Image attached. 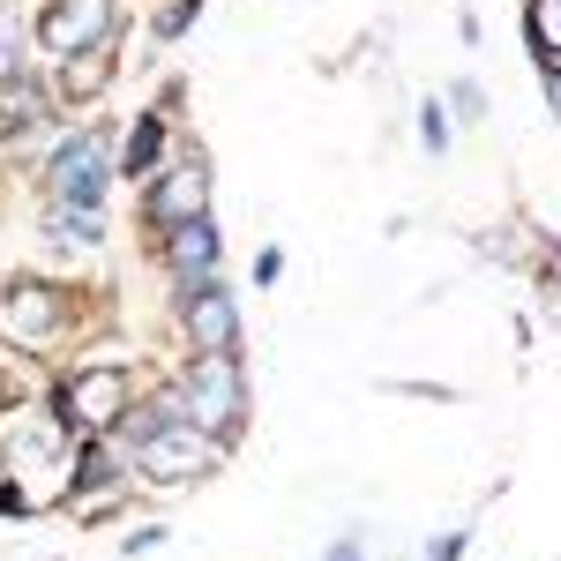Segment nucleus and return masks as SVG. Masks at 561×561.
Instances as JSON below:
<instances>
[{
	"label": "nucleus",
	"mask_w": 561,
	"mask_h": 561,
	"mask_svg": "<svg viewBox=\"0 0 561 561\" xmlns=\"http://www.w3.org/2000/svg\"><path fill=\"white\" fill-rule=\"evenodd\" d=\"M142 472L165 479V486H180V479H203L210 472V442H203V427H180V420H165V427H150L142 442Z\"/></svg>",
	"instance_id": "nucleus-1"
},
{
	"label": "nucleus",
	"mask_w": 561,
	"mask_h": 561,
	"mask_svg": "<svg viewBox=\"0 0 561 561\" xmlns=\"http://www.w3.org/2000/svg\"><path fill=\"white\" fill-rule=\"evenodd\" d=\"M187 412H195V420H210L217 434L240 427L248 397H240V367H232V352H210V359L187 375Z\"/></svg>",
	"instance_id": "nucleus-2"
},
{
	"label": "nucleus",
	"mask_w": 561,
	"mask_h": 561,
	"mask_svg": "<svg viewBox=\"0 0 561 561\" xmlns=\"http://www.w3.org/2000/svg\"><path fill=\"white\" fill-rule=\"evenodd\" d=\"M98 187H105V142L98 135H76L60 158H53V203L60 210H76V203H98Z\"/></svg>",
	"instance_id": "nucleus-3"
},
{
	"label": "nucleus",
	"mask_w": 561,
	"mask_h": 561,
	"mask_svg": "<svg viewBox=\"0 0 561 561\" xmlns=\"http://www.w3.org/2000/svg\"><path fill=\"white\" fill-rule=\"evenodd\" d=\"M53 53H76V45H105L113 38V0H60L38 23Z\"/></svg>",
	"instance_id": "nucleus-4"
},
{
	"label": "nucleus",
	"mask_w": 561,
	"mask_h": 561,
	"mask_svg": "<svg viewBox=\"0 0 561 561\" xmlns=\"http://www.w3.org/2000/svg\"><path fill=\"white\" fill-rule=\"evenodd\" d=\"M121 397H128V375L121 367H98V375H83V382L68 389V412H76V427H113L121 420Z\"/></svg>",
	"instance_id": "nucleus-5"
},
{
	"label": "nucleus",
	"mask_w": 561,
	"mask_h": 561,
	"mask_svg": "<svg viewBox=\"0 0 561 561\" xmlns=\"http://www.w3.org/2000/svg\"><path fill=\"white\" fill-rule=\"evenodd\" d=\"M203 203H210V180L195 165H180V173H165V187H150V217H165V225H195Z\"/></svg>",
	"instance_id": "nucleus-6"
},
{
	"label": "nucleus",
	"mask_w": 561,
	"mask_h": 561,
	"mask_svg": "<svg viewBox=\"0 0 561 561\" xmlns=\"http://www.w3.org/2000/svg\"><path fill=\"white\" fill-rule=\"evenodd\" d=\"M210 262H217V232H210V217H195V225H180V232H173V270L187 277V285H195V277H203Z\"/></svg>",
	"instance_id": "nucleus-7"
},
{
	"label": "nucleus",
	"mask_w": 561,
	"mask_h": 561,
	"mask_svg": "<svg viewBox=\"0 0 561 561\" xmlns=\"http://www.w3.org/2000/svg\"><path fill=\"white\" fill-rule=\"evenodd\" d=\"M195 337L210 352H232V307H225V293H203L195 300Z\"/></svg>",
	"instance_id": "nucleus-8"
},
{
	"label": "nucleus",
	"mask_w": 561,
	"mask_h": 561,
	"mask_svg": "<svg viewBox=\"0 0 561 561\" xmlns=\"http://www.w3.org/2000/svg\"><path fill=\"white\" fill-rule=\"evenodd\" d=\"M158 142H165V128H158V121H142V128L128 135V165H135V173H142V165L158 158Z\"/></svg>",
	"instance_id": "nucleus-9"
},
{
	"label": "nucleus",
	"mask_w": 561,
	"mask_h": 561,
	"mask_svg": "<svg viewBox=\"0 0 561 561\" xmlns=\"http://www.w3.org/2000/svg\"><path fill=\"white\" fill-rule=\"evenodd\" d=\"M531 31H539V45H547V53H561V0H539Z\"/></svg>",
	"instance_id": "nucleus-10"
},
{
	"label": "nucleus",
	"mask_w": 561,
	"mask_h": 561,
	"mask_svg": "<svg viewBox=\"0 0 561 561\" xmlns=\"http://www.w3.org/2000/svg\"><path fill=\"white\" fill-rule=\"evenodd\" d=\"M0 510H23V494H8V486H0Z\"/></svg>",
	"instance_id": "nucleus-11"
}]
</instances>
